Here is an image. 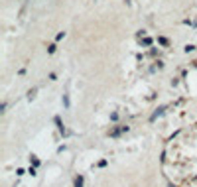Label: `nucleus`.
<instances>
[{
    "mask_svg": "<svg viewBox=\"0 0 197 187\" xmlns=\"http://www.w3.org/2000/svg\"><path fill=\"white\" fill-rule=\"evenodd\" d=\"M126 130H128V126H118V128H114L113 132H110V136H118L122 132H126Z\"/></svg>",
    "mask_w": 197,
    "mask_h": 187,
    "instance_id": "f257e3e1",
    "label": "nucleus"
},
{
    "mask_svg": "<svg viewBox=\"0 0 197 187\" xmlns=\"http://www.w3.org/2000/svg\"><path fill=\"white\" fill-rule=\"evenodd\" d=\"M75 187H83V177H81V175L75 179Z\"/></svg>",
    "mask_w": 197,
    "mask_h": 187,
    "instance_id": "f03ea898",
    "label": "nucleus"
},
{
    "mask_svg": "<svg viewBox=\"0 0 197 187\" xmlns=\"http://www.w3.org/2000/svg\"><path fill=\"white\" fill-rule=\"evenodd\" d=\"M55 124H57V126H59V130H61V132H63V130H65V128H63V124H61V120H59V118H55Z\"/></svg>",
    "mask_w": 197,
    "mask_h": 187,
    "instance_id": "7ed1b4c3",
    "label": "nucleus"
}]
</instances>
